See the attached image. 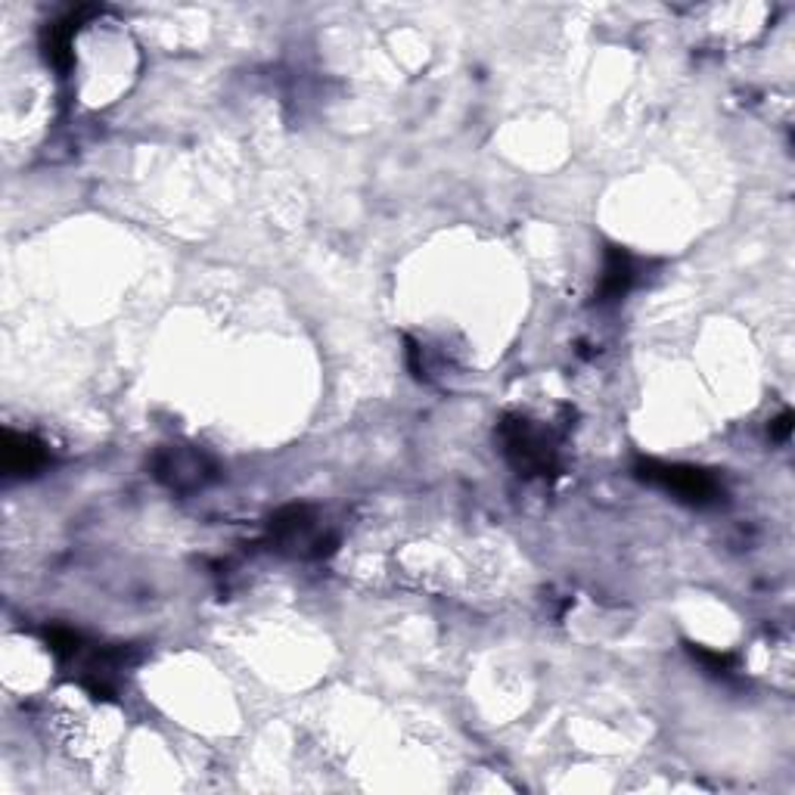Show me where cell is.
I'll return each instance as SVG.
<instances>
[{"instance_id": "cell-7", "label": "cell", "mask_w": 795, "mask_h": 795, "mask_svg": "<svg viewBox=\"0 0 795 795\" xmlns=\"http://www.w3.org/2000/svg\"><path fill=\"white\" fill-rule=\"evenodd\" d=\"M789 432H793V414L786 410V414H779L777 420L771 422V438H774V441H786Z\"/></svg>"}, {"instance_id": "cell-4", "label": "cell", "mask_w": 795, "mask_h": 795, "mask_svg": "<svg viewBox=\"0 0 795 795\" xmlns=\"http://www.w3.org/2000/svg\"><path fill=\"white\" fill-rule=\"evenodd\" d=\"M0 453H3V472L7 476H32L48 463L44 445L29 436H17V432L3 436V451Z\"/></svg>"}, {"instance_id": "cell-5", "label": "cell", "mask_w": 795, "mask_h": 795, "mask_svg": "<svg viewBox=\"0 0 795 795\" xmlns=\"http://www.w3.org/2000/svg\"><path fill=\"white\" fill-rule=\"evenodd\" d=\"M634 283V262L631 255L619 246L607 249V265L600 274V286H597V302H619V298L631 289Z\"/></svg>"}, {"instance_id": "cell-6", "label": "cell", "mask_w": 795, "mask_h": 795, "mask_svg": "<svg viewBox=\"0 0 795 795\" xmlns=\"http://www.w3.org/2000/svg\"><path fill=\"white\" fill-rule=\"evenodd\" d=\"M690 653L696 655V659H700L705 669L715 671V674H727V671H731V665H733V655H727V653H712V650H702V646H693Z\"/></svg>"}, {"instance_id": "cell-2", "label": "cell", "mask_w": 795, "mask_h": 795, "mask_svg": "<svg viewBox=\"0 0 795 795\" xmlns=\"http://www.w3.org/2000/svg\"><path fill=\"white\" fill-rule=\"evenodd\" d=\"M500 441H503V453L519 472L534 476V472L553 469V445L529 420L516 417V420L500 422Z\"/></svg>"}, {"instance_id": "cell-3", "label": "cell", "mask_w": 795, "mask_h": 795, "mask_svg": "<svg viewBox=\"0 0 795 795\" xmlns=\"http://www.w3.org/2000/svg\"><path fill=\"white\" fill-rule=\"evenodd\" d=\"M153 469L162 482L174 488V491H190V488H200L205 479H212V463L205 460L203 453L193 451V448H162L153 460Z\"/></svg>"}, {"instance_id": "cell-1", "label": "cell", "mask_w": 795, "mask_h": 795, "mask_svg": "<svg viewBox=\"0 0 795 795\" xmlns=\"http://www.w3.org/2000/svg\"><path fill=\"white\" fill-rule=\"evenodd\" d=\"M638 476L643 482L655 485L662 491H669L677 500H686V503H696V507H705V503H715L724 488L717 482L712 472L696 467H681V463H655V460H646L640 463Z\"/></svg>"}]
</instances>
